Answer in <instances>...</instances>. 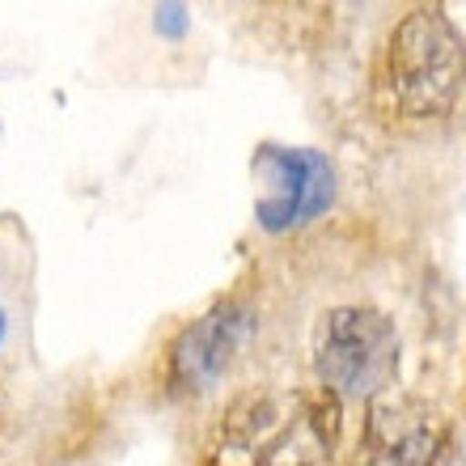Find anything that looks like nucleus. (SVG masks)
Instances as JSON below:
<instances>
[{
  "mask_svg": "<svg viewBox=\"0 0 466 466\" xmlns=\"http://www.w3.org/2000/svg\"><path fill=\"white\" fill-rule=\"evenodd\" d=\"M255 170L268 178V196L258 199V225L271 233L314 221L335 196L331 161L314 148L263 145L255 157Z\"/></svg>",
  "mask_w": 466,
  "mask_h": 466,
  "instance_id": "nucleus-4",
  "label": "nucleus"
},
{
  "mask_svg": "<svg viewBox=\"0 0 466 466\" xmlns=\"http://www.w3.org/2000/svg\"><path fill=\"white\" fill-rule=\"evenodd\" d=\"M339 441L331 390H258L225 411L208 466H327Z\"/></svg>",
  "mask_w": 466,
  "mask_h": 466,
  "instance_id": "nucleus-1",
  "label": "nucleus"
},
{
  "mask_svg": "<svg viewBox=\"0 0 466 466\" xmlns=\"http://www.w3.org/2000/svg\"><path fill=\"white\" fill-rule=\"evenodd\" d=\"M250 335V309L238 301L208 309L199 322H191L170 348V386L178 394H204L225 378L233 356L242 352Z\"/></svg>",
  "mask_w": 466,
  "mask_h": 466,
  "instance_id": "nucleus-5",
  "label": "nucleus"
},
{
  "mask_svg": "<svg viewBox=\"0 0 466 466\" xmlns=\"http://www.w3.org/2000/svg\"><path fill=\"white\" fill-rule=\"evenodd\" d=\"M466 86V43L441 9H411L386 47V94L407 119H441Z\"/></svg>",
  "mask_w": 466,
  "mask_h": 466,
  "instance_id": "nucleus-2",
  "label": "nucleus"
},
{
  "mask_svg": "<svg viewBox=\"0 0 466 466\" xmlns=\"http://www.w3.org/2000/svg\"><path fill=\"white\" fill-rule=\"evenodd\" d=\"M369 441H373V466H441L450 454L445 420L416 403L378 407Z\"/></svg>",
  "mask_w": 466,
  "mask_h": 466,
  "instance_id": "nucleus-6",
  "label": "nucleus"
},
{
  "mask_svg": "<svg viewBox=\"0 0 466 466\" xmlns=\"http://www.w3.org/2000/svg\"><path fill=\"white\" fill-rule=\"evenodd\" d=\"M314 373L335 399H373L399 373V331L378 309L339 306L314 335Z\"/></svg>",
  "mask_w": 466,
  "mask_h": 466,
  "instance_id": "nucleus-3",
  "label": "nucleus"
},
{
  "mask_svg": "<svg viewBox=\"0 0 466 466\" xmlns=\"http://www.w3.org/2000/svg\"><path fill=\"white\" fill-rule=\"evenodd\" d=\"M5 331H9V322H5V309H0V344H5Z\"/></svg>",
  "mask_w": 466,
  "mask_h": 466,
  "instance_id": "nucleus-7",
  "label": "nucleus"
}]
</instances>
